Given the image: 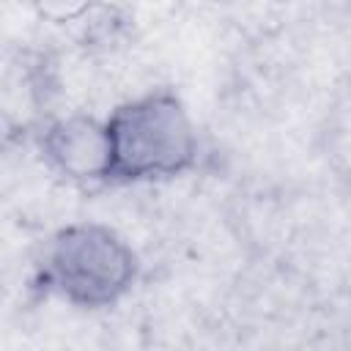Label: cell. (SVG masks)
<instances>
[{
	"mask_svg": "<svg viewBox=\"0 0 351 351\" xmlns=\"http://www.w3.org/2000/svg\"><path fill=\"white\" fill-rule=\"evenodd\" d=\"M47 282L74 307L115 304L137 277V255L107 225L74 222L55 233L47 252Z\"/></svg>",
	"mask_w": 351,
	"mask_h": 351,
	"instance_id": "7a4b0ae2",
	"label": "cell"
},
{
	"mask_svg": "<svg viewBox=\"0 0 351 351\" xmlns=\"http://www.w3.org/2000/svg\"><path fill=\"white\" fill-rule=\"evenodd\" d=\"M107 176L104 181L134 184L173 178L186 173L197 159V134L170 90H151L123 101L104 121Z\"/></svg>",
	"mask_w": 351,
	"mask_h": 351,
	"instance_id": "6da1fadb",
	"label": "cell"
},
{
	"mask_svg": "<svg viewBox=\"0 0 351 351\" xmlns=\"http://www.w3.org/2000/svg\"><path fill=\"white\" fill-rule=\"evenodd\" d=\"M41 151L55 170L74 181H104L107 176V134L96 118L55 121L41 137Z\"/></svg>",
	"mask_w": 351,
	"mask_h": 351,
	"instance_id": "3957f363",
	"label": "cell"
}]
</instances>
